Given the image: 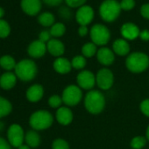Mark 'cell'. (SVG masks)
I'll use <instances>...</instances> for the list:
<instances>
[{
    "mask_svg": "<svg viewBox=\"0 0 149 149\" xmlns=\"http://www.w3.org/2000/svg\"><path fill=\"white\" fill-rule=\"evenodd\" d=\"M105 97L99 91L91 90L84 97L85 109L88 112L93 115L101 113L105 107Z\"/></svg>",
    "mask_w": 149,
    "mask_h": 149,
    "instance_id": "6da1fadb",
    "label": "cell"
},
{
    "mask_svg": "<svg viewBox=\"0 0 149 149\" xmlns=\"http://www.w3.org/2000/svg\"><path fill=\"white\" fill-rule=\"evenodd\" d=\"M127 69L134 74L146 71L149 67V57L145 53L134 52L130 54L125 60Z\"/></svg>",
    "mask_w": 149,
    "mask_h": 149,
    "instance_id": "7a4b0ae2",
    "label": "cell"
},
{
    "mask_svg": "<svg viewBox=\"0 0 149 149\" xmlns=\"http://www.w3.org/2000/svg\"><path fill=\"white\" fill-rule=\"evenodd\" d=\"M14 70L15 74L19 80L29 82L35 78L38 72V68L33 60L24 59L17 63Z\"/></svg>",
    "mask_w": 149,
    "mask_h": 149,
    "instance_id": "3957f363",
    "label": "cell"
},
{
    "mask_svg": "<svg viewBox=\"0 0 149 149\" xmlns=\"http://www.w3.org/2000/svg\"><path fill=\"white\" fill-rule=\"evenodd\" d=\"M53 115L46 110H39L34 111L29 118V124L35 131H43L48 129L53 125Z\"/></svg>",
    "mask_w": 149,
    "mask_h": 149,
    "instance_id": "277c9868",
    "label": "cell"
},
{
    "mask_svg": "<svg viewBox=\"0 0 149 149\" xmlns=\"http://www.w3.org/2000/svg\"><path fill=\"white\" fill-rule=\"evenodd\" d=\"M121 13L120 3L117 0H104L99 7V14L106 22L115 21Z\"/></svg>",
    "mask_w": 149,
    "mask_h": 149,
    "instance_id": "5b68a950",
    "label": "cell"
},
{
    "mask_svg": "<svg viewBox=\"0 0 149 149\" xmlns=\"http://www.w3.org/2000/svg\"><path fill=\"white\" fill-rule=\"evenodd\" d=\"M61 97H62L63 103L68 107L76 106L83 99L82 89L78 85H74V84L68 85L63 90Z\"/></svg>",
    "mask_w": 149,
    "mask_h": 149,
    "instance_id": "8992f818",
    "label": "cell"
},
{
    "mask_svg": "<svg viewBox=\"0 0 149 149\" xmlns=\"http://www.w3.org/2000/svg\"><path fill=\"white\" fill-rule=\"evenodd\" d=\"M90 35L92 42L97 46H104L111 39L110 30L102 24L94 25L91 29Z\"/></svg>",
    "mask_w": 149,
    "mask_h": 149,
    "instance_id": "52a82bcc",
    "label": "cell"
},
{
    "mask_svg": "<svg viewBox=\"0 0 149 149\" xmlns=\"http://www.w3.org/2000/svg\"><path fill=\"white\" fill-rule=\"evenodd\" d=\"M114 84V74L107 68H101L96 74V84L102 91L110 90Z\"/></svg>",
    "mask_w": 149,
    "mask_h": 149,
    "instance_id": "ba28073f",
    "label": "cell"
},
{
    "mask_svg": "<svg viewBox=\"0 0 149 149\" xmlns=\"http://www.w3.org/2000/svg\"><path fill=\"white\" fill-rule=\"evenodd\" d=\"M25 132L21 125L18 124H13L9 126L7 131V138L8 142L13 147L19 148L20 146L23 145L25 141Z\"/></svg>",
    "mask_w": 149,
    "mask_h": 149,
    "instance_id": "9c48e42d",
    "label": "cell"
},
{
    "mask_svg": "<svg viewBox=\"0 0 149 149\" xmlns=\"http://www.w3.org/2000/svg\"><path fill=\"white\" fill-rule=\"evenodd\" d=\"M77 83L81 89L91 91L96 85V76L90 70H83L77 74Z\"/></svg>",
    "mask_w": 149,
    "mask_h": 149,
    "instance_id": "30bf717a",
    "label": "cell"
},
{
    "mask_svg": "<svg viewBox=\"0 0 149 149\" xmlns=\"http://www.w3.org/2000/svg\"><path fill=\"white\" fill-rule=\"evenodd\" d=\"M94 10L91 6L84 5V6L78 8L76 13V20L80 26H88L91 24L94 19Z\"/></svg>",
    "mask_w": 149,
    "mask_h": 149,
    "instance_id": "8fae6325",
    "label": "cell"
},
{
    "mask_svg": "<svg viewBox=\"0 0 149 149\" xmlns=\"http://www.w3.org/2000/svg\"><path fill=\"white\" fill-rule=\"evenodd\" d=\"M120 33L125 40H133L137 39L138 37H139L140 30L138 27V26L135 25L134 23L127 22V23H125L122 25Z\"/></svg>",
    "mask_w": 149,
    "mask_h": 149,
    "instance_id": "7c38bea8",
    "label": "cell"
},
{
    "mask_svg": "<svg viewBox=\"0 0 149 149\" xmlns=\"http://www.w3.org/2000/svg\"><path fill=\"white\" fill-rule=\"evenodd\" d=\"M47 51V44L40 40L31 42L27 48L28 54L33 58H40L45 55Z\"/></svg>",
    "mask_w": 149,
    "mask_h": 149,
    "instance_id": "4fadbf2b",
    "label": "cell"
},
{
    "mask_svg": "<svg viewBox=\"0 0 149 149\" xmlns=\"http://www.w3.org/2000/svg\"><path fill=\"white\" fill-rule=\"evenodd\" d=\"M97 59L102 65L111 66L115 61V54L111 49L103 47L97 50Z\"/></svg>",
    "mask_w": 149,
    "mask_h": 149,
    "instance_id": "5bb4252c",
    "label": "cell"
},
{
    "mask_svg": "<svg viewBox=\"0 0 149 149\" xmlns=\"http://www.w3.org/2000/svg\"><path fill=\"white\" fill-rule=\"evenodd\" d=\"M21 8L25 13L30 16H35L41 10V1L40 0H21Z\"/></svg>",
    "mask_w": 149,
    "mask_h": 149,
    "instance_id": "9a60e30c",
    "label": "cell"
},
{
    "mask_svg": "<svg viewBox=\"0 0 149 149\" xmlns=\"http://www.w3.org/2000/svg\"><path fill=\"white\" fill-rule=\"evenodd\" d=\"M55 118L57 122L61 125H68L73 121V112L68 106H61L57 109Z\"/></svg>",
    "mask_w": 149,
    "mask_h": 149,
    "instance_id": "2e32d148",
    "label": "cell"
},
{
    "mask_svg": "<svg viewBox=\"0 0 149 149\" xmlns=\"http://www.w3.org/2000/svg\"><path fill=\"white\" fill-rule=\"evenodd\" d=\"M44 95V89L40 84H33L30 86L26 93V97L29 102L37 103L41 100Z\"/></svg>",
    "mask_w": 149,
    "mask_h": 149,
    "instance_id": "e0dca14e",
    "label": "cell"
},
{
    "mask_svg": "<svg viewBox=\"0 0 149 149\" xmlns=\"http://www.w3.org/2000/svg\"><path fill=\"white\" fill-rule=\"evenodd\" d=\"M47 49L50 54L57 58L61 57L65 52L64 44L57 39H51L47 43Z\"/></svg>",
    "mask_w": 149,
    "mask_h": 149,
    "instance_id": "ac0fdd59",
    "label": "cell"
},
{
    "mask_svg": "<svg viewBox=\"0 0 149 149\" xmlns=\"http://www.w3.org/2000/svg\"><path fill=\"white\" fill-rule=\"evenodd\" d=\"M17 78L18 77L15 73H13L11 71L4 73L0 77V87L6 91L13 89L17 84Z\"/></svg>",
    "mask_w": 149,
    "mask_h": 149,
    "instance_id": "d6986e66",
    "label": "cell"
},
{
    "mask_svg": "<svg viewBox=\"0 0 149 149\" xmlns=\"http://www.w3.org/2000/svg\"><path fill=\"white\" fill-rule=\"evenodd\" d=\"M53 67H54V71L57 72L58 74H66L71 71L72 64H71V61H69L67 58L58 57L54 61Z\"/></svg>",
    "mask_w": 149,
    "mask_h": 149,
    "instance_id": "ffe728a7",
    "label": "cell"
},
{
    "mask_svg": "<svg viewBox=\"0 0 149 149\" xmlns=\"http://www.w3.org/2000/svg\"><path fill=\"white\" fill-rule=\"evenodd\" d=\"M112 51L118 55L125 56L130 53V45L125 39H117L112 44Z\"/></svg>",
    "mask_w": 149,
    "mask_h": 149,
    "instance_id": "44dd1931",
    "label": "cell"
},
{
    "mask_svg": "<svg viewBox=\"0 0 149 149\" xmlns=\"http://www.w3.org/2000/svg\"><path fill=\"white\" fill-rule=\"evenodd\" d=\"M25 141L31 148H36L40 145V136L35 130L28 131L25 136Z\"/></svg>",
    "mask_w": 149,
    "mask_h": 149,
    "instance_id": "7402d4cb",
    "label": "cell"
},
{
    "mask_svg": "<svg viewBox=\"0 0 149 149\" xmlns=\"http://www.w3.org/2000/svg\"><path fill=\"white\" fill-rule=\"evenodd\" d=\"M16 65L17 63L14 58L11 55H3L0 58V66L5 70L11 71L13 69H15Z\"/></svg>",
    "mask_w": 149,
    "mask_h": 149,
    "instance_id": "603a6c76",
    "label": "cell"
},
{
    "mask_svg": "<svg viewBox=\"0 0 149 149\" xmlns=\"http://www.w3.org/2000/svg\"><path fill=\"white\" fill-rule=\"evenodd\" d=\"M13 111L12 103L6 98L0 96V118L8 116Z\"/></svg>",
    "mask_w": 149,
    "mask_h": 149,
    "instance_id": "cb8c5ba5",
    "label": "cell"
},
{
    "mask_svg": "<svg viewBox=\"0 0 149 149\" xmlns=\"http://www.w3.org/2000/svg\"><path fill=\"white\" fill-rule=\"evenodd\" d=\"M54 16L51 13L47 12L40 14V16L38 17V22L45 27L52 26L54 24Z\"/></svg>",
    "mask_w": 149,
    "mask_h": 149,
    "instance_id": "d4e9b609",
    "label": "cell"
},
{
    "mask_svg": "<svg viewBox=\"0 0 149 149\" xmlns=\"http://www.w3.org/2000/svg\"><path fill=\"white\" fill-rule=\"evenodd\" d=\"M97 46L93 42H88L84 44L82 47V54L85 58H91L94 55H97Z\"/></svg>",
    "mask_w": 149,
    "mask_h": 149,
    "instance_id": "484cf974",
    "label": "cell"
},
{
    "mask_svg": "<svg viewBox=\"0 0 149 149\" xmlns=\"http://www.w3.org/2000/svg\"><path fill=\"white\" fill-rule=\"evenodd\" d=\"M49 32L51 33V36H53L54 38H59V37H61L65 33V32H66V26H64V24H62L61 22L54 23L51 26Z\"/></svg>",
    "mask_w": 149,
    "mask_h": 149,
    "instance_id": "4316f807",
    "label": "cell"
},
{
    "mask_svg": "<svg viewBox=\"0 0 149 149\" xmlns=\"http://www.w3.org/2000/svg\"><path fill=\"white\" fill-rule=\"evenodd\" d=\"M146 141H147V139L146 137L136 136L132 139L130 145H131L132 149H142L146 145Z\"/></svg>",
    "mask_w": 149,
    "mask_h": 149,
    "instance_id": "83f0119b",
    "label": "cell"
},
{
    "mask_svg": "<svg viewBox=\"0 0 149 149\" xmlns=\"http://www.w3.org/2000/svg\"><path fill=\"white\" fill-rule=\"evenodd\" d=\"M86 58L83 54L74 56L71 61L72 68H74V69H83L86 66Z\"/></svg>",
    "mask_w": 149,
    "mask_h": 149,
    "instance_id": "f1b7e54d",
    "label": "cell"
},
{
    "mask_svg": "<svg viewBox=\"0 0 149 149\" xmlns=\"http://www.w3.org/2000/svg\"><path fill=\"white\" fill-rule=\"evenodd\" d=\"M11 33V27L9 24L4 20L0 19V38H6Z\"/></svg>",
    "mask_w": 149,
    "mask_h": 149,
    "instance_id": "f546056e",
    "label": "cell"
},
{
    "mask_svg": "<svg viewBox=\"0 0 149 149\" xmlns=\"http://www.w3.org/2000/svg\"><path fill=\"white\" fill-rule=\"evenodd\" d=\"M52 149H70L69 144L63 139H55L52 143Z\"/></svg>",
    "mask_w": 149,
    "mask_h": 149,
    "instance_id": "4dcf8cb0",
    "label": "cell"
},
{
    "mask_svg": "<svg viewBox=\"0 0 149 149\" xmlns=\"http://www.w3.org/2000/svg\"><path fill=\"white\" fill-rule=\"evenodd\" d=\"M63 101H62V97L58 96V95H53L48 98V104L50 107L52 108H57L59 109L60 107H61Z\"/></svg>",
    "mask_w": 149,
    "mask_h": 149,
    "instance_id": "1f68e13d",
    "label": "cell"
},
{
    "mask_svg": "<svg viewBox=\"0 0 149 149\" xmlns=\"http://www.w3.org/2000/svg\"><path fill=\"white\" fill-rule=\"evenodd\" d=\"M87 0H65V3L68 6L72 8H80L85 5Z\"/></svg>",
    "mask_w": 149,
    "mask_h": 149,
    "instance_id": "d6a6232c",
    "label": "cell"
},
{
    "mask_svg": "<svg viewBox=\"0 0 149 149\" xmlns=\"http://www.w3.org/2000/svg\"><path fill=\"white\" fill-rule=\"evenodd\" d=\"M135 6V0H121L120 7L124 11H131Z\"/></svg>",
    "mask_w": 149,
    "mask_h": 149,
    "instance_id": "836d02e7",
    "label": "cell"
},
{
    "mask_svg": "<svg viewBox=\"0 0 149 149\" xmlns=\"http://www.w3.org/2000/svg\"><path fill=\"white\" fill-rule=\"evenodd\" d=\"M141 112L147 118H149V98L144 99L139 105Z\"/></svg>",
    "mask_w": 149,
    "mask_h": 149,
    "instance_id": "e575fe53",
    "label": "cell"
},
{
    "mask_svg": "<svg viewBox=\"0 0 149 149\" xmlns=\"http://www.w3.org/2000/svg\"><path fill=\"white\" fill-rule=\"evenodd\" d=\"M39 40L44 43H47L50 40H51V33L49 31L44 30L41 31L39 34Z\"/></svg>",
    "mask_w": 149,
    "mask_h": 149,
    "instance_id": "d590c367",
    "label": "cell"
},
{
    "mask_svg": "<svg viewBox=\"0 0 149 149\" xmlns=\"http://www.w3.org/2000/svg\"><path fill=\"white\" fill-rule=\"evenodd\" d=\"M140 14L141 16L146 19H149V3L144 4L141 8H140Z\"/></svg>",
    "mask_w": 149,
    "mask_h": 149,
    "instance_id": "8d00e7d4",
    "label": "cell"
},
{
    "mask_svg": "<svg viewBox=\"0 0 149 149\" xmlns=\"http://www.w3.org/2000/svg\"><path fill=\"white\" fill-rule=\"evenodd\" d=\"M63 0H43V2L48 6H57L62 3Z\"/></svg>",
    "mask_w": 149,
    "mask_h": 149,
    "instance_id": "74e56055",
    "label": "cell"
},
{
    "mask_svg": "<svg viewBox=\"0 0 149 149\" xmlns=\"http://www.w3.org/2000/svg\"><path fill=\"white\" fill-rule=\"evenodd\" d=\"M0 149H12L10 143L2 137H0Z\"/></svg>",
    "mask_w": 149,
    "mask_h": 149,
    "instance_id": "f35d334b",
    "label": "cell"
},
{
    "mask_svg": "<svg viewBox=\"0 0 149 149\" xmlns=\"http://www.w3.org/2000/svg\"><path fill=\"white\" fill-rule=\"evenodd\" d=\"M139 38L143 41H148L149 40V30L148 29H144V30L140 31Z\"/></svg>",
    "mask_w": 149,
    "mask_h": 149,
    "instance_id": "ab89813d",
    "label": "cell"
},
{
    "mask_svg": "<svg viewBox=\"0 0 149 149\" xmlns=\"http://www.w3.org/2000/svg\"><path fill=\"white\" fill-rule=\"evenodd\" d=\"M88 33H89V30L86 26H80V27L78 28V34L81 37L86 36L88 34Z\"/></svg>",
    "mask_w": 149,
    "mask_h": 149,
    "instance_id": "60d3db41",
    "label": "cell"
},
{
    "mask_svg": "<svg viewBox=\"0 0 149 149\" xmlns=\"http://www.w3.org/2000/svg\"><path fill=\"white\" fill-rule=\"evenodd\" d=\"M60 14H61V17H63V18H68L67 15H69V12H68V10L67 8L62 7V8L60 9Z\"/></svg>",
    "mask_w": 149,
    "mask_h": 149,
    "instance_id": "b9f144b4",
    "label": "cell"
},
{
    "mask_svg": "<svg viewBox=\"0 0 149 149\" xmlns=\"http://www.w3.org/2000/svg\"><path fill=\"white\" fill-rule=\"evenodd\" d=\"M18 149H32V148H31L29 146H27L26 144V145H24V144H23V145H22V146H20Z\"/></svg>",
    "mask_w": 149,
    "mask_h": 149,
    "instance_id": "7bdbcfd3",
    "label": "cell"
},
{
    "mask_svg": "<svg viewBox=\"0 0 149 149\" xmlns=\"http://www.w3.org/2000/svg\"><path fill=\"white\" fill-rule=\"evenodd\" d=\"M4 15H5V10L3 8L0 7V19H1L4 17Z\"/></svg>",
    "mask_w": 149,
    "mask_h": 149,
    "instance_id": "ee69618b",
    "label": "cell"
},
{
    "mask_svg": "<svg viewBox=\"0 0 149 149\" xmlns=\"http://www.w3.org/2000/svg\"><path fill=\"white\" fill-rule=\"evenodd\" d=\"M146 139L149 141V125L147 126L146 131Z\"/></svg>",
    "mask_w": 149,
    "mask_h": 149,
    "instance_id": "f6af8a7d",
    "label": "cell"
}]
</instances>
